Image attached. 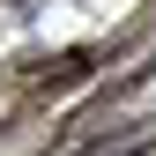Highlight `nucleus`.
Listing matches in <instances>:
<instances>
[]
</instances>
